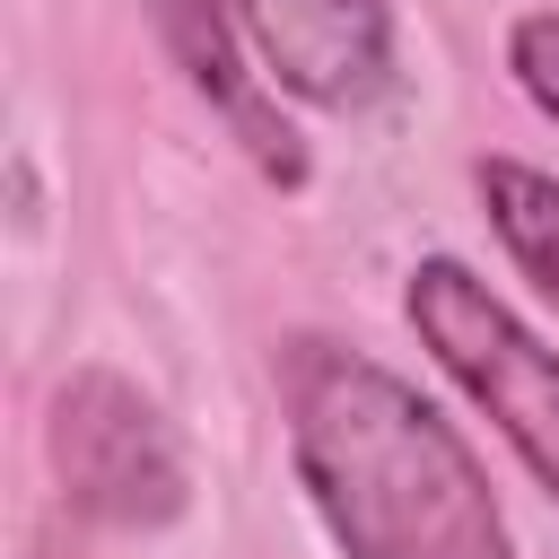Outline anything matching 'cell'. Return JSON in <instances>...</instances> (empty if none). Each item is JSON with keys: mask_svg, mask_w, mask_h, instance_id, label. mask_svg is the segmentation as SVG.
I'll use <instances>...</instances> for the list:
<instances>
[{"mask_svg": "<svg viewBox=\"0 0 559 559\" xmlns=\"http://www.w3.org/2000/svg\"><path fill=\"white\" fill-rule=\"evenodd\" d=\"M297 480L341 559H515L507 515L437 402L341 341H288L280 358Z\"/></svg>", "mask_w": 559, "mask_h": 559, "instance_id": "6da1fadb", "label": "cell"}, {"mask_svg": "<svg viewBox=\"0 0 559 559\" xmlns=\"http://www.w3.org/2000/svg\"><path fill=\"white\" fill-rule=\"evenodd\" d=\"M236 26L271 87L358 114L393 87V9L384 0H236Z\"/></svg>", "mask_w": 559, "mask_h": 559, "instance_id": "277c9868", "label": "cell"}, {"mask_svg": "<svg viewBox=\"0 0 559 559\" xmlns=\"http://www.w3.org/2000/svg\"><path fill=\"white\" fill-rule=\"evenodd\" d=\"M507 70H515V87L559 122V9L515 17V35H507Z\"/></svg>", "mask_w": 559, "mask_h": 559, "instance_id": "52a82bcc", "label": "cell"}, {"mask_svg": "<svg viewBox=\"0 0 559 559\" xmlns=\"http://www.w3.org/2000/svg\"><path fill=\"white\" fill-rule=\"evenodd\" d=\"M148 17H157V35H166V52L183 61V79L236 122V140L262 157V175H280V183H297L306 175V148H297V131L262 105V87L245 79V61H236V26H227V0H148Z\"/></svg>", "mask_w": 559, "mask_h": 559, "instance_id": "5b68a950", "label": "cell"}, {"mask_svg": "<svg viewBox=\"0 0 559 559\" xmlns=\"http://www.w3.org/2000/svg\"><path fill=\"white\" fill-rule=\"evenodd\" d=\"M411 323L437 349V367L489 411V428L524 454V472L559 498V349L533 341L507 297H489V280H472L463 262H419L411 271Z\"/></svg>", "mask_w": 559, "mask_h": 559, "instance_id": "7a4b0ae2", "label": "cell"}, {"mask_svg": "<svg viewBox=\"0 0 559 559\" xmlns=\"http://www.w3.org/2000/svg\"><path fill=\"white\" fill-rule=\"evenodd\" d=\"M480 201H489V227L515 253V271L559 306V183L515 166V157H489L480 166Z\"/></svg>", "mask_w": 559, "mask_h": 559, "instance_id": "8992f818", "label": "cell"}, {"mask_svg": "<svg viewBox=\"0 0 559 559\" xmlns=\"http://www.w3.org/2000/svg\"><path fill=\"white\" fill-rule=\"evenodd\" d=\"M52 472H61L70 507L114 533H157L192 498L166 411L140 384H122L114 367H79L52 393Z\"/></svg>", "mask_w": 559, "mask_h": 559, "instance_id": "3957f363", "label": "cell"}]
</instances>
